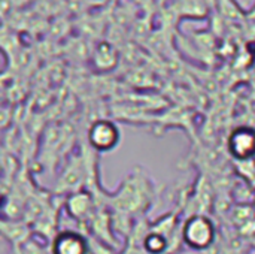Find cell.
I'll return each mask as SVG.
<instances>
[{"label":"cell","instance_id":"obj_5","mask_svg":"<svg viewBox=\"0 0 255 254\" xmlns=\"http://www.w3.org/2000/svg\"><path fill=\"white\" fill-rule=\"evenodd\" d=\"M227 148L232 157L247 162L255 157V129L251 126H241L235 129L229 139Z\"/></svg>","mask_w":255,"mask_h":254},{"label":"cell","instance_id":"obj_3","mask_svg":"<svg viewBox=\"0 0 255 254\" xmlns=\"http://www.w3.org/2000/svg\"><path fill=\"white\" fill-rule=\"evenodd\" d=\"M90 147L97 153H109L115 150L121 141V132L115 121L112 120H96L87 133Z\"/></svg>","mask_w":255,"mask_h":254},{"label":"cell","instance_id":"obj_13","mask_svg":"<svg viewBox=\"0 0 255 254\" xmlns=\"http://www.w3.org/2000/svg\"><path fill=\"white\" fill-rule=\"evenodd\" d=\"M175 254H203L200 252H194V250H187V252H176Z\"/></svg>","mask_w":255,"mask_h":254},{"label":"cell","instance_id":"obj_12","mask_svg":"<svg viewBox=\"0 0 255 254\" xmlns=\"http://www.w3.org/2000/svg\"><path fill=\"white\" fill-rule=\"evenodd\" d=\"M155 1H157V3H158L160 6H166V4L169 6V4H170V3H172L173 0H155Z\"/></svg>","mask_w":255,"mask_h":254},{"label":"cell","instance_id":"obj_1","mask_svg":"<svg viewBox=\"0 0 255 254\" xmlns=\"http://www.w3.org/2000/svg\"><path fill=\"white\" fill-rule=\"evenodd\" d=\"M217 240L215 222L203 213L190 216L181 226V241L194 252L206 253Z\"/></svg>","mask_w":255,"mask_h":254},{"label":"cell","instance_id":"obj_2","mask_svg":"<svg viewBox=\"0 0 255 254\" xmlns=\"http://www.w3.org/2000/svg\"><path fill=\"white\" fill-rule=\"evenodd\" d=\"M117 193L118 195L112 196V201L118 214L137 213L149 207V183L136 172L130 177V180L123 183Z\"/></svg>","mask_w":255,"mask_h":254},{"label":"cell","instance_id":"obj_10","mask_svg":"<svg viewBox=\"0 0 255 254\" xmlns=\"http://www.w3.org/2000/svg\"><path fill=\"white\" fill-rule=\"evenodd\" d=\"M93 61H94V66L99 70H102V72L111 70L118 63V52H117V49H115V46L112 43L100 42L94 48Z\"/></svg>","mask_w":255,"mask_h":254},{"label":"cell","instance_id":"obj_14","mask_svg":"<svg viewBox=\"0 0 255 254\" xmlns=\"http://www.w3.org/2000/svg\"><path fill=\"white\" fill-rule=\"evenodd\" d=\"M248 16H250L251 19H255V4H254V7L248 12Z\"/></svg>","mask_w":255,"mask_h":254},{"label":"cell","instance_id":"obj_6","mask_svg":"<svg viewBox=\"0 0 255 254\" xmlns=\"http://www.w3.org/2000/svg\"><path fill=\"white\" fill-rule=\"evenodd\" d=\"M66 211L70 216V219L79 222V223H90V220L96 214V199L94 195L88 190H78L70 193L66 198L64 202Z\"/></svg>","mask_w":255,"mask_h":254},{"label":"cell","instance_id":"obj_11","mask_svg":"<svg viewBox=\"0 0 255 254\" xmlns=\"http://www.w3.org/2000/svg\"><path fill=\"white\" fill-rule=\"evenodd\" d=\"M140 247L146 254H167L172 249L170 241L164 235L154 232L151 229H148L146 235L143 237Z\"/></svg>","mask_w":255,"mask_h":254},{"label":"cell","instance_id":"obj_15","mask_svg":"<svg viewBox=\"0 0 255 254\" xmlns=\"http://www.w3.org/2000/svg\"><path fill=\"white\" fill-rule=\"evenodd\" d=\"M253 249L255 250V240H253Z\"/></svg>","mask_w":255,"mask_h":254},{"label":"cell","instance_id":"obj_8","mask_svg":"<svg viewBox=\"0 0 255 254\" xmlns=\"http://www.w3.org/2000/svg\"><path fill=\"white\" fill-rule=\"evenodd\" d=\"M1 235L7 243L12 244L13 250L22 247L30 240V229L25 223H21L18 220H1Z\"/></svg>","mask_w":255,"mask_h":254},{"label":"cell","instance_id":"obj_4","mask_svg":"<svg viewBox=\"0 0 255 254\" xmlns=\"http://www.w3.org/2000/svg\"><path fill=\"white\" fill-rule=\"evenodd\" d=\"M51 254H94L90 238L78 231H60L51 241Z\"/></svg>","mask_w":255,"mask_h":254},{"label":"cell","instance_id":"obj_9","mask_svg":"<svg viewBox=\"0 0 255 254\" xmlns=\"http://www.w3.org/2000/svg\"><path fill=\"white\" fill-rule=\"evenodd\" d=\"M84 166L79 162H72L69 168H66L61 180H58V186H57V192H63V193H73L81 190V184H82V175H84Z\"/></svg>","mask_w":255,"mask_h":254},{"label":"cell","instance_id":"obj_7","mask_svg":"<svg viewBox=\"0 0 255 254\" xmlns=\"http://www.w3.org/2000/svg\"><path fill=\"white\" fill-rule=\"evenodd\" d=\"M169 9L176 19L179 18L203 19L208 16L211 6L208 0H173Z\"/></svg>","mask_w":255,"mask_h":254}]
</instances>
